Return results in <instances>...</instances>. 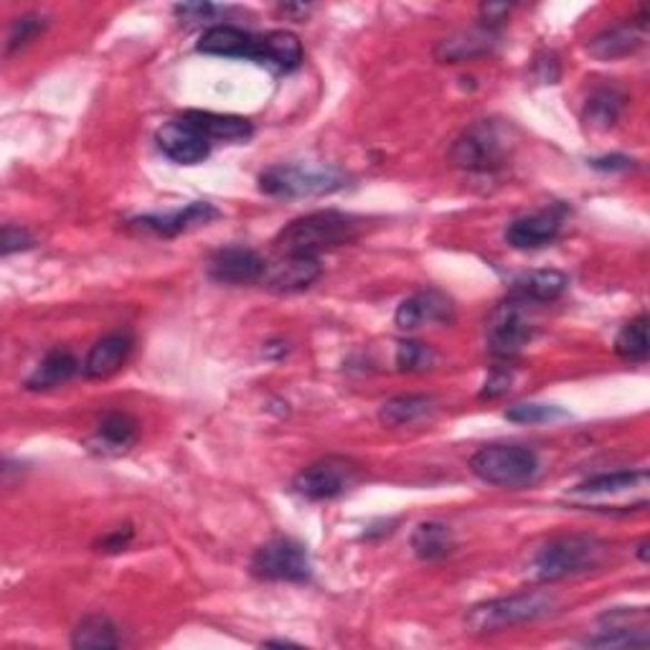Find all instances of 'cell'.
Masks as SVG:
<instances>
[{
  "instance_id": "cell-1",
  "label": "cell",
  "mask_w": 650,
  "mask_h": 650,
  "mask_svg": "<svg viewBox=\"0 0 650 650\" xmlns=\"http://www.w3.org/2000/svg\"><path fill=\"white\" fill-rule=\"evenodd\" d=\"M359 237V221L341 211H316L308 217L290 221L278 234V249L282 254L318 257L326 249L351 244Z\"/></svg>"
},
{
  "instance_id": "cell-2",
  "label": "cell",
  "mask_w": 650,
  "mask_h": 650,
  "mask_svg": "<svg viewBox=\"0 0 650 650\" xmlns=\"http://www.w3.org/2000/svg\"><path fill=\"white\" fill-rule=\"evenodd\" d=\"M557 610V598L547 590H531L519 592L511 598H498L491 602L476 604L468 612V628L476 636H493L503 633V630L527 626V622H537L541 618L551 616Z\"/></svg>"
},
{
  "instance_id": "cell-3",
  "label": "cell",
  "mask_w": 650,
  "mask_h": 650,
  "mask_svg": "<svg viewBox=\"0 0 650 650\" xmlns=\"http://www.w3.org/2000/svg\"><path fill=\"white\" fill-rule=\"evenodd\" d=\"M513 150L511 128L498 120H480L452 142V166L473 173H493L506 166Z\"/></svg>"
},
{
  "instance_id": "cell-4",
  "label": "cell",
  "mask_w": 650,
  "mask_h": 650,
  "mask_svg": "<svg viewBox=\"0 0 650 650\" xmlns=\"http://www.w3.org/2000/svg\"><path fill=\"white\" fill-rule=\"evenodd\" d=\"M646 470H620V473L594 476L574 486L567 498L572 503L590 506L592 511H633L648 506Z\"/></svg>"
},
{
  "instance_id": "cell-5",
  "label": "cell",
  "mask_w": 650,
  "mask_h": 650,
  "mask_svg": "<svg viewBox=\"0 0 650 650\" xmlns=\"http://www.w3.org/2000/svg\"><path fill=\"white\" fill-rule=\"evenodd\" d=\"M604 557H608V547L594 537H559L533 557V577L539 582H559L567 577L587 574L598 569Z\"/></svg>"
},
{
  "instance_id": "cell-6",
  "label": "cell",
  "mask_w": 650,
  "mask_h": 650,
  "mask_svg": "<svg viewBox=\"0 0 650 650\" xmlns=\"http://www.w3.org/2000/svg\"><path fill=\"white\" fill-rule=\"evenodd\" d=\"M349 186V176L333 166H272L260 176V189L278 199L331 196Z\"/></svg>"
},
{
  "instance_id": "cell-7",
  "label": "cell",
  "mask_w": 650,
  "mask_h": 650,
  "mask_svg": "<svg viewBox=\"0 0 650 650\" xmlns=\"http://www.w3.org/2000/svg\"><path fill=\"white\" fill-rule=\"evenodd\" d=\"M473 476L498 488H523L537 480L539 458L537 452L521 444H488L480 448L470 460Z\"/></svg>"
},
{
  "instance_id": "cell-8",
  "label": "cell",
  "mask_w": 650,
  "mask_h": 650,
  "mask_svg": "<svg viewBox=\"0 0 650 650\" xmlns=\"http://www.w3.org/2000/svg\"><path fill=\"white\" fill-rule=\"evenodd\" d=\"M531 302L509 298L501 302L488 320V346L496 359L511 361L519 356L533 336V320L529 316Z\"/></svg>"
},
{
  "instance_id": "cell-9",
  "label": "cell",
  "mask_w": 650,
  "mask_h": 650,
  "mask_svg": "<svg viewBox=\"0 0 650 650\" xmlns=\"http://www.w3.org/2000/svg\"><path fill=\"white\" fill-rule=\"evenodd\" d=\"M252 574L267 582H308L313 574L310 557L302 544L292 539H272L254 551Z\"/></svg>"
},
{
  "instance_id": "cell-10",
  "label": "cell",
  "mask_w": 650,
  "mask_h": 650,
  "mask_svg": "<svg viewBox=\"0 0 650 650\" xmlns=\"http://www.w3.org/2000/svg\"><path fill=\"white\" fill-rule=\"evenodd\" d=\"M356 483V466L346 458H323L300 470L296 483V493L308 501H331V498L349 491Z\"/></svg>"
},
{
  "instance_id": "cell-11",
  "label": "cell",
  "mask_w": 650,
  "mask_h": 650,
  "mask_svg": "<svg viewBox=\"0 0 650 650\" xmlns=\"http://www.w3.org/2000/svg\"><path fill=\"white\" fill-rule=\"evenodd\" d=\"M158 148L181 166H199L211 153V140L203 132L191 124L186 118L166 122L163 128L156 132Z\"/></svg>"
},
{
  "instance_id": "cell-12",
  "label": "cell",
  "mask_w": 650,
  "mask_h": 650,
  "mask_svg": "<svg viewBox=\"0 0 650 650\" xmlns=\"http://www.w3.org/2000/svg\"><path fill=\"white\" fill-rule=\"evenodd\" d=\"M323 267H320L318 257L306 254H282L280 260H274L264 267L262 280L272 292H300L308 290L313 284Z\"/></svg>"
},
{
  "instance_id": "cell-13",
  "label": "cell",
  "mask_w": 650,
  "mask_h": 650,
  "mask_svg": "<svg viewBox=\"0 0 650 650\" xmlns=\"http://www.w3.org/2000/svg\"><path fill=\"white\" fill-rule=\"evenodd\" d=\"M267 262L254 249L247 247H227L219 249L209 260V278L224 284H252L260 282Z\"/></svg>"
},
{
  "instance_id": "cell-14",
  "label": "cell",
  "mask_w": 650,
  "mask_h": 650,
  "mask_svg": "<svg viewBox=\"0 0 650 650\" xmlns=\"http://www.w3.org/2000/svg\"><path fill=\"white\" fill-rule=\"evenodd\" d=\"M456 318V306L440 290H422L417 296L407 298L397 308L394 320L402 331H417L427 323H450Z\"/></svg>"
},
{
  "instance_id": "cell-15",
  "label": "cell",
  "mask_w": 650,
  "mask_h": 650,
  "mask_svg": "<svg viewBox=\"0 0 650 650\" xmlns=\"http://www.w3.org/2000/svg\"><path fill=\"white\" fill-rule=\"evenodd\" d=\"M564 224V209H544L516 219L506 231V242L513 249H541L559 237Z\"/></svg>"
},
{
  "instance_id": "cell-16",
  "label": "cell",
  "mask_w": 650,
  "mask_h": 650,
  "mask_svg": "<svg viewBox=\"0 0 650 650\" xmlns=\"http://www.w3.org/2000/svg\"><path fill=\"white\" fill-rule=\"evenodd\" d=\"M219 217V211L207 201H193L186 209H176L171 213H156V217H140L132 219L130 227L140 231H150V234L158 237H176L181 231L196 229L201 224H209Z\"/></svg>"
},
{
  "instance_id": "cell-17",
  "label": "cell",
  "mask_w": 650,
  "mask_h": 650,
  "mask_svg": "<svg viewBox=\"0 0 650 650\" xmlns=\"http://www.w3.org/2000/svg\"><path fill=\"white\" fill-rule=\"evenodd\" d=\"M201 53H211V57H234L257 61V51H260V36L249 33L237 26L219 23L203 31L199 41Z\"/></svg>"
},
{
  "instance_id": "cell-18",
  "label": "cell",
  "mask_w": 650,
  "mask_h": 650,
  "mask_svg": "<svg viewBox=\"0 0 650 650\" xmlns=\"http://www.w3.org/2000/svg\"><path fill=\"white\" fill-rule=\"evenodd\" d=\"M498 43V31L491 26H478V29L460 31L456 36L438 41L434 47V59L442 64H460V61H470L478 57L491 53Z\"/></svg>"
},
{
  "instance_id": "cell-19",
  "label": "cell",
  "mask_w": 650,
  "mask_h": 650,
  "mask_svg": "<svg viewBox=\"0 0 650 650\" xmlns=\"http://www.w3.org/2000/svg\"><path fill=\"white\" fill-rule=\"evenodd\" d=\"M132 353V338L128 333H110L92 346L82 363L87 379H110L128 363Z\"/></svg>"
},
{
  "instance_id": "cell-20",
  "label": "cell",
  "mask_w": 650,
  "mask_h": 650,
  "mask_svg": "<svg viewBox=\"0 0 650 650\" xmlns=\"http://www.w3.org/2000/svg\"><path fill=\"white\" fill-rule=\"evenodd\" d=\"M257 64L270 67L274 71H292L302 64V43L290 31H270L260 36V51Z\"/></svg>"
},
{
  "instance_id": "cell-21",
  "label": "cell",
  "mask_w": 650,
  "mask_h": 650,
  "mask_svg": "<svg viewBox=\"0 0 650 650\" xmlns=\"http://www.w3.org/2000/svg\"><path fill=\"white\" fill-rule=\"evenodd\" d=\"M643 39H646V11L640 13L638 26L628 23V26H616V29H610V31H602L600 36H594L587 49H590L592 57L608 61V59H620V57H628V53H633L640 43H643Z\"/></svg>"
},
{
  "instance_id": "cell-22",
  "label": "cell",
  "mask_w": 650,
  "mask_h": 650,
  "mask_svg": "<svg viewBox=\"0 0 650 650\" xmlns=\"http://www.w3.org/2000/svg\"><path fill=\"white\" fill-rule=\"evenodd\" d=\"M186 120L196 124L203 136L211 142H244L252 138V122L244 118H237V114H219V112H201L191 110L183 114Z\"/></svg>"
},
{
  "instance_id": "cell-23",
  "label": "cell",
  "mask_w": 650,
  "mask_h": 650,
  "mask_svg": "<svg viewBox=\"0 0 650 650\" xmlns=\"http://www.w3.org/2000/svg\"><path fill=\"white\" fill-rule=\"evenodd\" d=\"M434 412H438V402L432 397L404 394L384 402L379 409V420L387 427H412L430 420Z\"/></svg>"
},
{
  "instance_id": "cell-24",
  "label": "cell",
  "mask_w": 650,
  "mask_h": 650,
  "mask_svg": "<svg viewBox=\"0 0 650 650\" xmlns=\"http://www.w3.org/2000/svg\"><path fill=\"white\" fill-rule=\"evenodd\" d=\"M77 369H79V361L74 353L67 349H53L43 356V361L36 367L29 381H26V387H29L31 391L57 389L61 384H67V381L77 373Z\"/></svg>"
},
{
  "instance_id": "cell-25",
  "label": "cell",
  "mask_w": 650,
  "mask_h": 650,
  "mask_svg": "<svg viewBox=\"0 0 650 650\" xmlns=\"http://www.w3.org/2000/svg\"><path fill=\"white\" fill-rule=\"evenodd\" d=\"M567 274L564 272H557V270H537V272H529L523 274L513 282V290L511 296L519 298V300H527V302H551L557 298L564 296L567 290Z\"/></svg>"
},
{
  "instance_id": "cell-26",
  "label": "cell",
  "mask_w": 650,
  "mask_h": 650,
  "mask_svg": "<svg viewBox=\"0 0 650 650\" xmlns=\"http://www.w3.org/2000/svg\"><path fill=\"white\" fill-rule=\"evenodd\" d=\"M456 533L440 521H424L412 533V549L422 562H438L456 551Z\"/></svg>"
},
{
  "instance_id": "cell-27",
  "label": "cell",
  "mask_w": 650,
  "mask_h": 650,
  "mask_svg": "<svg viewBox=\"0 0 650 650\" xmlns=\"http://www.w3.org/2000/svg\"><path fill=\"white\" fill-rule=\"evenodd\" d=\"M138 440V424L132 417L122 414V412H112L107 414L104 420L97 427V438L94 444L102 452H112V456H120V452L130 450L132 444Z\"/></svg>"
},
{
  "instance_id": "cell-28",
  "label": "cell",
  "mask_w": 650,
  "mask_h": 650,
  "mask_svg": "<svg viewBox=\"0 0 650 650\" xmlns=\"http://www.w3.org/2000/svg\"><path fill=\"white\" fill-rule=\"evenodd\" d=\"M71 646L82 650H107L118 648V628L112 626V620L107 616H87L79 622L74 636H71Z\"/></svg>"
},
{
  "instance_id": "cell-29",
  "label": "cell",
  "mask_w": 650,
  "mask_h": 650,
  "mask_svg": "<svg viewBox=\"0 0 650 650\" xmlns=\"http://www.w3.org/2000/svg\"><path fill=\"white\" fill-rule=\"evenodd\" d=\"M622 102L626 100H622V94L616 92V89H598L584 104V124H590L594 130H610L620 120Z\"/></svg>"
},
{
  "instance_id": "cell-30",
  "label": "cell",
  "mask_w": 650,
  "mask_h": 650,
  "mask_svg": "<svg viewBox=\"0 0 650 650\" xmlns=\"http://www.w3.org/2000/svg\"><path fill=\"white\" fill-rule=\"evenodd\" d=\"M616 351L620 359L643 363L648 359L650 343H648V316H638L636 320L622 328L616 341Z\"/></svg>"
},
{
  "instance_id": "cell-31",
  "label": "cell",
  "mask_w": 650,
  "mask_h": 650,
  "mask_svg": "<svg viewBox=\"0 0 650 650\" xmlns=\"http://www.w3.org/2000/svg\"><path fill=\"white\" fill-rule=\"evenodd\" d=\"M438 361V353H434L430 346L422 341H402L397 349V367L399 371H427L434 367Z\"/></svg>"
},
{
  "instance_id": "cell-32",
  "label": "cell",
  "mask_w": 650,
  "mask_h": 650,
  "mask_svg": "<svg viewBox=\"0 0 650 650\" xmlns=\"http://www.w3.org/2000/svg\"><path fill=\"white\" fill-rule=\"evenodd\" d=\"M43 29H47V18L39 13H26L21 18H16L11 26V33H8V53H13L18 49L29 47V43L39 36Z\"/></svg>"
},
{
  "instance_id": "cell-33",
  "label": "cell",
  "mask_w": 650,
  "mask_h": 650,
  "mask_svg": "<svg viewBox=\"0 0 650 650\" xmlns=\"http://www.w3.org/2000/svg\"><path fill=\"white\" fill-rule=\"evenodd\" d=\"M567 412L551 404H516L506 412V420L519 422V424H544L554 420H564Z\"/></svg>"
},
{
  "instance_id": "cell-34",
  "label": "cell",
  "mask_w": 650,
  "mask_h": 650,
  "mask_svg": "<svg viewBox=\"0 0 650 650\" xmlns=\"http://www.w3.org/2000/svg\"><path fill=\"white\" fill-rule=\"evenodd\" d=\"M511 381H513V373L511 369H503V367H496L491 373H488L483 391H480V397L483 399H498L503 397L506 391L511 389Z\"/></svg>"
},
{
  "instance_id": "cell-35",
  "label": "cell",
  "mask_w": 650,
  "mask_h": 650,
  "mask_svg": "<svg viewBox=\"0 0 650 650\" xmlns=\"http://www.w3.org/2000/svg\"><path fill=\"white\" fill-rule=\"evenodd\" d=\"M31 244H33V239H31L29 231L8 224L3 229V239H0V252H3V257H8L13 252H23V249H29Z\"/></svg>"
},
{
  "instance_id": "cell-36",
  "label": "cell",
  "mask_w": 650,
  "mask_h": 650,
  "mask_svg": "<svg viewBox=\"0 0 650 650\" xmlns=\"http://www.w3.org/2000/svg\"><path fill=\"white\" fill-rule=\"evenodd\" d=\"M219 8L211 6V3H183V6H176V16L181 18L186 23H201V21H209L211 16H217Z\"/></svg>"
},
{
  "instance_id": "cell-37",
  "label": "cell",
  "mask_w": 650,
  "mask_h": 650,
  "mask_svg": "<svg viewBox=\"0 0 650 650\" xmlns=\"http://www.w3.org/2000/svg\"><path fill=\"white\" fill-rule=\"evenodd\" d=\"M130 541H132V529L124 527V529H118V531L107 533V537L97 547H100V551H110V554H112V551L128 549Z\"/></svg>"
},
{
  "instance_id": "cell-38",
  "label": "cell",
  "mask_w": 650,
  "mask_h": 650,
  "mask_svg": "<svg viewBox=\"0 0 650 650\" xmlns=\"http://www.w3.org/2000/svg\"><path fill=\"white\" fill-rule=\"evenodd\" d=\"M509 11H511V6H506V3H488V6L480 8V18H483V26H491L493 29L496 23L506 21Z\"/></svg>"
},
{
  "instance_id": "cell-39",
  "label": "cell",
  "mask_w": 650,
  "mask_h": 650,
  "mask_svg": "<svg viewBox=\"0 0 650 650\" xmlns=\"http://www.w3.org/2000/svg\"><path fill=\"white\" fill-rule=\"evenodd\" d=\"M630 166H633V160L622 158V156H608V158L592 160V168H598V171H628Z\"/></svg>"
}]
</instances>
